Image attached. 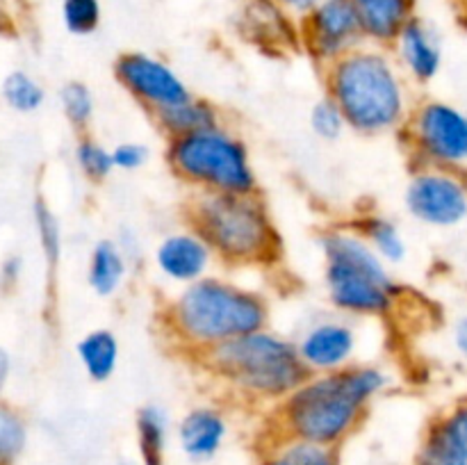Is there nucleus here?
<instances>
[{"mask_svg": "<svg viewBox=\"0 0 467 465\" xmlns=\"http://www.w3.org/2000/svg\"><path fill=\"white\" fill-rule=\"evenodd\" d=\"M59 21L73 36H89L103 23L100 0H59Z\"/></svg>", "mask_w": 467, "mask_h": 465, "instance_id": "nucleus-30", "label": "nucleus"}, {"mask_svg": "<svg viewBox=\"0 0 467 465\" xmlns=\"http://www.w3.org/2000/svg\"><path fill=\"white\" fill-rule=\"evenodd\" d=\"M160 319L178 351L196 360L233 337L272 326V305L255 287L208 274L181 287L164 304Z\"/></svg>", "mask_w": 467, "mask_h": 465, "instance_id": "nucleus-2", "label": "nucleus"}, {"mask_svg": "<svg viewBox=\"0 0 467 465\" xmlns=\"http://www.w3.org/2000/svg\"><path fill=\"white\" fill-rule=\"evenodd\" d=\"M171 419L160 404H144L135 415L137 465H169Z\"/></svg>", "mask_w": 467, "mask_h": 465, "instance_id": "nucleus-20", "label": "nucleus"}, {"mask_svg": "<svg viewBox=\"0 0 467 465\" xmlns=\"http://www.w3.org/2000/svg\"><path fill=\"white\" fill-rule=\"evenodd\" d=\"M30 440L26 415L0 401V465H18Z\"/></svg>", "mask_w": 467, "mask_h": 465, "instance_id": "nucleus-27", "label": "nucleus"}, {"mask_svg": "<svg viewBox=\"0 0 467 465\" xmlns=\"http://www.w3.org/2000/svg\"><path fill=\"white\" fill-rule=\"evenodd\" d=\"M413 465H467V397L429 419Z\"/></svg>", "mask_w": 467, "mask_h": 465, "instance_id": "nucleus-16", "label": "nucleus"}, {"mask_svg": "<svg viewBox=\"0 0 467 465\" xmlns=\"http://www.w3.org/2000/svg\"><path fill=\"white\" fill-rule=\"evenodd\" d=\"M465 185H467V178H465Z\"/></svg>", "mask_w": 467, "mask_h": 465, "instance_id": "nucleus-40", "label": "nucleus"}, {"mask_svg": "<svg viewBox=\"0 0 467 465\" xmlns=\"http://www.w3.org/2000/svg\"><path fill=\"white\" fill-rule=\"evenodd\" d=\"M404 205L420 223L451 228L467 219V185L451 169L420 167L406 185Z\"/></svg>", "mask_w": 467, "mask_h": 465, "instance_id": "nucleus-12", "label": "nucleus"}, {"mask_svg": "<svg viewBox=\"0 0 467 465\" xmlns=\"http://www.w3.org/2000/svg\"><path fill=\"white\" fill-rule=\"evenodd\" d=\"M365 242L369 249L390 267V264H401L409 258V244L404 240L400 223L381 212L360 214L358 219L349 223Z\"/></svg>", "mask_w": 467, "mask_h": 465, "instance_id": "nucleus-23", "label": "nucleus"}, {"mask_svg": "<svg viewBox=\"0 0 467 465\" xmlns=\"http://www.w3.org/2000/svg\"><path fill=\"white\" fill-rule=\"evenodd\" d=\"M121 345L109 328H91L78 340L76 358L82 372L94 383H105L114 377L119 367Z\"/></svg>", "mask_w": 467, "mask_h": 465, "instance_id": "nucleus-24", "label": "nucleus"}, {"mask_svg": "<svg viewBox=\"0 0 467 465\" xmlns=\"http://www.w3.org/2000/svg\"><path fill=\"white\" fill-rule=\"evenodd\" d=\"M463 21H465V26H467V12H465V16H463Z\"/></svg>", "mask_w": 467, "mask_h": 465, "instance_id": "nucleus-38", "label": "nucleus"}, {"mask_svg": "<svg viewBox=\"0 0 467 465\" xmlns=\"http://www.w3.org/2000/svg\"><path fill=\"white\" fill-rule=\"evenodd\" d=\"M327 299L336 313L356 319L386 317L395 310L400 285L390 267L351 226H333L319 235Z\"/></svg>", "mask_w": 467, "mask_h": 465, "instance_id": "nucleus-6", "label": "nucleus"}, {"mask_svg": "<svg viewBox=\"0 0 467 465\" xmlns=\"http://www.w3.org/2000/svg\"><path fill=\"white\" fill-rule=\"evenodd\" d=\"M112 73L117 85L150 117L194 94L171 64L144 50H126L119 55Z\"/></svg>", "mask_w": 467, "mask_h": 465, "instance_id": "nucleus-9", "label": "nucleus"}, {"mask_svg": "<svg viewBox=\"0 0 467 465\" xmlns=\"http://www.w3.org/2000/svg\"><path fill=\"white\" fill-rule=\"evenodd\" d=\"M59 109L73 130L80 135L89 132L96 114V98L91 87L82 80L64 82L59 87Z\"/></svg>", "mask_w": 467, "mask_h": 465, "instance_id": "nucleus-26", "label": "nucleus"}, {"mask_svg": "<svg viewBox=\"0 0 467 465\" xmlns=\"http://www.w3.org/2000/svg\"><path fill=\"white\" fill-rule=\"evenodd\" d=\"M119 465H137L135 460H123V463H119Z\"/></svg>", "mask_w": 467, "mask_h": 465, "instance_id": "nucleus-37", "label": "nucleus"}, {"mask_svg": "<svg viewBox=\"0 0 467 465\" xmlns=\"http://www.w3.org/2000/svg\"><path fill=\"white\" fill-rule=\"evenodd\" d=\"M181 456L190 465H210L222 456L231 438V418L217 404H196L173 427Z\"/></svg>", "mask_w": 467, "mask_h": 465, "instance_id": "nucleus-14", "label": "nucleus"}, {"mask_svg": "<svg viewBox=\"0 0 467 465\" xmlns=\"http://www.w3.org/2000/svg\"><path fill=\"white\" fill-rule=\"evenodd\" d=\"M390 53L401 73L418 85H429L441 73L442 41L427 18H410L390 46Z\"/></svg>", "mask_w": 467, "mask_h": 465, "instance_id": "nucleus-17", "label": "nucleus"}, {"mask_svg": "<svg viewBox=\"0 0 467 465\" xmlns=\"http://www.w3.org/2000/svg\"><path fill=\"white\" fill-rule=\"evenodd\" d=\"M21 274H23V260L18 258V255H9V258H5L3 264H0V283H3L5 287L16 285Z\"/></svg>", "mask_w": 467, "mask_h": 465, "instance_id": "nucleus-33", "label": "nucleus"}, {"mask_svg": "<svg viewBox=\"0 0 467 465\" xmlns=\"http://www.w3.org/2000/svg\"><path fill=\"white\" fill-rule=\"evenodd\" d=\"M150 119L164 135V140L190 135V132H199L222 123V114H219L217 105L196 94H192L182 103L162 109V112H155Z\"/></svg>", "mask_w": 467, "mask_h": 465, "instance_id": "nucleus-22", "label": "nucleus"}, {"mask_svg": "<svg viewBox=\"0 0 467 465\" xmlns=\"http://www.w3.org/2000/svg\"><path fill=\"white\" fill-rule=\"evenodd\" d=\"M276 5H281L285 12H290L292 16L301 18L306 12H310V9L315 7L317 3H322V0H274Z\"/></svg>", "mask_w": 467, "mask_h": 465, "instance_id": "nucleus-36", "label": "nucleus"}, {"mask_svg": "<svg viewBox=\"0 0 467 465\" xmlns=\"http://www.w3.org/2000/svg\"><path fill=\"white\" fill-rule=\"evenodd\" d=\"M73 160H76V167L82 173V178L87 182H94V185H100L114 173L112 150L100 144L99 140H94L89 132L80 135L76 149H73Z\"/></svg>", "mask_w": 467, "mask_h": 465, "instance_id": "nucleus-28", "label": "nucleus"}, {"mask_svg": "<svg viewBox=\"0 0 467 465\" xmlns=\"http://www.w3.org/2000/svg\"><path fill=\"white\" fill-rule=\"evenodd\" d=\"M26 3H32V0H26Z\"/></svg>", "mask_w": 467, "mask_h": 465, "instance_id": "nucleus-39", "label": "nucleus"}, {"mask_svg": "<svg viewBox=\"0 0 467 465\" xmlns=\"http://www.w3.org/2000/svg\"><path fill=\"white\" fill-rule=\"evenodd\" d=\"M365 44L351 0H322L299 18L301 53L319 68Z\"/></svg>", "mask_w": 467, "mask_h": 465, "instance_id": "nucleus-11", "label": "nucleus"}, {"mask_svg": "<svg viewBox=\"0 0 467 465\" xmlns=\"http://www.w3.org/2000/svg\"><path fill=\"white\" fill-rule=\"evenodd\" d=\"M32 219H35L36 237H39L41 253H44L46 264L50 269L57 267L59 258H62L64 249V235H62V223H59L57 214L53 212L44 199H36L32 205Z\"/></svg>", "mask_w": 467, "mask_h": 465, "instance_id": "nucleus-29", "label": "nucleus"}, {"mask_svg": "<svg viewBox=\"0 0 467 465\" xmlns=\"http://www.w3.org/2000/svg\"><path fill=\"white\" fill-rule=\"evenodd\" d=\"M404 132L420 167L459 169L467 164V114L445 100H424L410 109Z\"/></svg>", "mask_w": 467, "mask_h": 465, "instance_id": "nucleus-8", "label": "nucleus"}, {"mask_svg": "<svg viewBox=\"0 0 467 465\" xmlns=\"http://www.w3.org/2000/svg\"><path fill=\"white\" fill-rule=\"evenodd\" d=\"M363 41L390 48L410 18L418 16V0H351Z\"/></svg>", "mask_w": 467, "mask_h": 465, "instance_id": "nucleus-18", "label": "nucleus"}, {"mask_svg": "<svg viewBox=\"0 0 467 465\" xmlns=\"http://www.w3.org/2000/svg\"><path fill=\"white\" fill-rule=\"evenodd\" d=\"M237 35L267 55L299 53V18L274 0H242L235 18Z\"/></svg>", "mask_w": 467, "mask_h": 465, "instance_id": "nucleus-13", "label": "nucleus"}, {"mask_svg": "<svg viewBox=\"0 0 467 465\" xmlns=\"http://www.w3.org/2000/svg\"><path fill=\"white\" fill-rule=\"evenodd\" d=\"M360 319L347 317L333 310V315H315L304 324L295 346L301 363L310 374L336 372L347 365L358 363L363 349V331Z\"/></svg>", "mask_w": 467, "mask_h": 465, "instance_id": "nucleus-10", "label": "nucleus"}, {"mask_svg": "<svg viewBox=\"0 0 467 465\" xmlns=\"http://www.w3.org/2000/svg\"><path fill=\"white\" fill-rule=\"evenodd\" d=\"M109 150H112L114 171H140L150 160L149 146L135 140L121 141V144L112 146Z\"/></svg>", "mask_w": 467, "mask_h": 465, "instance_id": "nucleus-32", "label": "nucleus"}, {"mask_svg": "<svg viewBox=\"0 0 467 465\" xmlns=\"http://www.w3.org/2000/svg\"><path fill=\"white\" fill-rule=\"evenodd\" d=\"M0 96L5 105L16 114H35L44 108L46 89L26 68H12L0 82Z\"/></svg>", "mask_w": 467, "mask_h": 465, "instance_id": "nucleus-25", "label": "nucleus"}, {"mask_svg": "<svg viewBox=\"0 0 467 465\" xmlns=\"http://www.w3.org/2000/svg\"><path fill=\"white\" fill-rule=\"evenodd\" d=\"M390 383L392 374L368 360L336 372L310 374L269 408L267 433L342 450L360 431L372 404Z\"/></svg>", "mask_w": 467, "mask_h": 465, "instance_id": "nucleus-1", "label": "nucleus"}, {"mask_svg": "<svg viewBox=\"0 0 467 465\" xmlns=\"http://www.w3.org/2000/svg\"><path fill=\"white\" fill-rule=\"evenodd\" d=\"M451 342H454L456 351L461 354V358L467 360V315L465 317L456 319L454 331H451Z\"/></svg>", "mask_w": 467, "mask_h": 465, "instance_id": "nucleus-35", "label": "nucleus"}, {"mask_svg": "<svg viewBox=\"0 0 467 465\" xmlns=\"http://www.w3.org/2000/svg\"><path fill=\"white\" fill-rule=\"evenodd\" d=\"M12 369H14L12 354H9L5 346H0V399H3L5 390H7V386H9V378H12Z\"/></svg>", "mask_w": 467, "mask_h": 465, "instance_id": "nucleus-34", "label": "nucleus"}, {"mask_svg": "<svg viewBox=\"0 0 467 465\" xmlns=\"http://www.w3.org/2000/svg\"><path fill=\"white\" fill-rule=\"evenodd\" d=\"M169 171L192 191L258 194L260 181L246 141L233 128L219 126L167 140Z\"/></svg>", "mask_w": 467, "mask_h": 465, "instance_id": "nucleus-7", "label": "nucleus"}, {"mask_svg": "<svg viewBox=\"0 0 467 465\" xmlns=\"http://www.w3.org/2000/svg\"><path fill=\"white\" fill-rule=\"evenodd\" d=\"M255 465H342V454L336 447L267 433Z\"/></svg>", "mask_w": 467, "mask_h": 465, "instance_id": "nucleus-21", "label": "nucleus"}, {"mask_svg": "<svg viewBox=\"0 0 467 465\" xmlns=\"http://www.w3.org/2000/svg\"><path fill=\"white\" fill-rule=\"evenodd\" d=\"M308 126L317 140L328 141V144L337 141L347 130H349L340 108H337L327 94L319 96V98L313 103V108H310Z\"/></svg>", "mask_w": 467, "mask_h": 465, "instance_id": "nucleus-31", "label": "nucleus"}, {"mask_svg": "<svg viewBox=\"0 0 467 465\" xmlns=\"http://www.w3.org/2000/svg\"><path fill=\"white\" fill-rule=\"evenodd\" d=\"M153 263L164 281L173 283L178 287H185L213 274L217 260H214V253L208 246V242L187 226L181 228V231L167 232L155 244Z\"/></svg>", "mask_w": 467, "mask_h": 465, "instance_id": "nucleus-15", "label": "nucleus"}, {"mask_svg": "<svg viewBox=\"0 0 467 465\" xmlns=\"http://www.w3.org/2000/svg\"><path fill=\"white\" fill-rule=\"evenodd\" d=\"M324 87L347 128L365 137L400 132L413 109L409 82L390 48L360 44L324 67Z\"/></svg>", "mask_w": 467, "mask_h": 465, "instance_id": "nucleus-3", "label": "nucleus"}, {"mask_svg": "<svg viewBox=\"0 0 467 465\" xmlns=\"http://www.w3.org/2000/svg\"><path fill=\"white\" fill-rule=\"evenodd\" d=\"M185 222L208 242L214 260L223 267L269 269L285 255V242L260 191H192L185 203Z\"/></svg>", "mask_w": 467, "mask_h": 465, "instance_id": "nucleus-4", "label": "nucleus"}, {"mask_svg": "<svg viewBox=\"0 0 467 465\" xmlns=\"http://www.w3.org/2000/svg\"><path fill=\"white\" fill-rule=\"evenodd\" d=\"M196 363L228 395L263 408H274L310 377L295 340L272 326L233 337Z\"/></svg>", "mask_w": 467, "mask_h": 465, "instance_id": "nucleus-5", "label": "nucleus"}, {"mask_svg": "<svg viewBox=\"0 0 467 465\" xmlns=\"http://www.w3.org/2000/svg\"><path fill=\"white\" fill-rule=\"evenodd\" d=\"M130 264L132 263L117 244V240L103 237L91 246L89 258H87V285L96 296L109 299L123 287Z\"/></svg>", "mask_w": 467, "mask_h": 465, "instance_id": "nucleus-19", "label": "nucleus"}]
</instances>
